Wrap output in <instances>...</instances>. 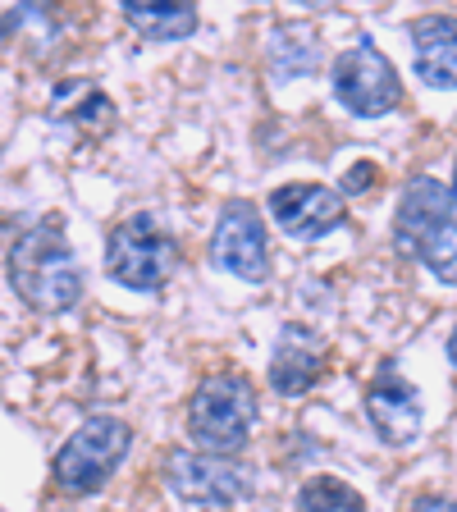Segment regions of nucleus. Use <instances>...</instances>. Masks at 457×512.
<instances>
[{
    "label": "nucleus",
    "instance_id": "9b49d317",
    "mask_svg": "<svg viewBox=\"0 0 457 512\" xmlns=\"http://www.w3.org/2000/svg\"><path fill=\"white\" fill-rule=\"evenodd\" d=\"M448 206V188L430 174H416L412 183L403 188V202H398V215H394V243L403 256H421V247L430 243L435 234L439 215Z\"/></svg>",
    "mask_w": 457,
    "mask_h": 512
},
{
    "label": "nucleus",
    "instance_id": "1a4fd4ad",
    "mask_svg": "<svg viewBox=\"0 0 457 512\" xmlns=\"http://www.w3.org/2000/svg\"><path fill=\"white\" fill-rule=\"evenodd\" d=\"M270 215L288 238L316 243V238H330L339 229L348 206H343V192L325 188V183H284L270 192Z\"/></svg>",
    "mask_w": 457,
    "mask_h": 512
},
{
    "label": "nucleus",
    "instance_id": "f8f14e48",
    "mask_svg": "<svg viewBox=\"0 0 457 512\" xmlns=\"http://www.w3.org/2000/svg\"><path fill=\"white\" fill-rule=\"evenodd\" d=\"M320 375H325V352L311 343L307 330H293V325H288L275 357H270V389L284 398H298V394H307Z\"/></svg>",
    "mask_w": 457,
    "mask_h": 512
},
{
    "label": "nucleus",
    "instance_id": "2eb2a0df",
    "mask_svg": "<svg viewBox=\"0 0 457 512\" xmlns=\"http://www.w3.org/2000/svg\"><path fill=\"white\" fill-rule=\"evenodd\" d=\"M298 512H366V499L339 476H311L298 490Z\"/></svg>",
    "mask_w": 457,
    "mask_h": 512
},
{
    "label": "nucleus",
    "instance_id": "4468645a",
    "mask_svg": "<svg viewBox=\"0 0 457 512\" xmlns=\"http://www.w3.org/2000/svg\"><path fill=\"white\" fill-rule=\"evenodd\" d=\"M416 261H421V266H426L439 284H457V165H453L448 206H444V215H439V224H435V234H430V243L421 247V256H416Z\"/></svg>",
    "mask_w": 457,
    "mask_h": 512
},
{
    "label": "nucleus",
    "instance_id": "6e6552de",
    "mask_svg": "<svg viewBox=\"0 0 457 512\" xmlns=\"http://www.w3.org/2000/svg\"><path fill=\"white\" fill-rule=\"evenodd\" d=\"M366 421L389 448H403L421 435V394L394 362H384L366 384Z\"/></svg>",
    "mask_w": 457,
    "mask_h": 512
},
{
    "label": "nucleus",
    "instance_id": "39448f33",
    "mask_svg": "<svg viewBox=\"0 0 457 512\" xmlns=\"http://www.w3.org/2000/svg\"><path fill=\"white\" fill-rule=\"evenodd\" d=\"M330 83L339 106H348L352 115L380 119L394 115L403 106V83H398L394 60L380 51L375 42H357L330 64Z\"/></svg>",
    "mask_w": 457,
    "mask_h": 512
},
{
    "label": "nucleus",
    "instance_id": "0eeeda50",
    "mask_svg": "<svg viewBox=\"0 0 457 512\" xmlns=\"http://www.w3.org/2000/svg\"><path fill=\"white\" fill-rule=\"evenodd\" d=\"M165 485L174 499L197 508H229L247 494V476L229 458H211L197 448H174L165 458Z\"/></svg>",
    "mask_w": 457,
    "mask_h": 512
},
{
    "label": "nucleus",
    "instance_id": "20e7f679",
    "mask_svg": "<svg viewBox=\"0 0 457 512\" xmlns=\"http://www.w3.org/2000/svg\"><path fill=\"white\" fill-rule=\"evenodd\" d=\"M174 266H179V243L151 215H128L124 224L110 229L106 270L115 284L133 288V293H156L170 284Z\"/></svg>",
    "mask_w": 457,
    "mask_h": 512
},
{
    "label": "nucleus",
    "instance_id": "dca6fc26",
    "mask_svg": "<svg viewBox=\"0 0 457 512\" xmlns=\"http://www.w3.org/2000/svg\"><path fill=\"white\" fill-rule=\"evenodd\" d=\"M55 101H74V115H69L74 124H110V115H115L110 96L96 83H64Z\"/></svg>",
    "mask_w": 457,
    "mask_h": 512
},
{
    "label": "nucleus",
    "instance_id": "f3484780",
    "mask_svg": "<svg viewBox=\"0 0 457 512\" xmlns=\"http://www.w3.org/2000/svg\"><path fill=\"white\" fill-rule=\"evenodd\" d=\"M375 183H380V170H375L371 160H357V165H352V170L343 174L339 188H343V192H352V197H362V192H371Z\"/></svg>",
    "mask_w": 457,
    "mask_h": 512
},
{
    "label": "nucleus",
    "instance_id": "423d86ee",
    "mask_svg": "<svg viewBox=\"0 0 457 512\" xmlns=\"http://www.w3.org/2000/svg\"><path fill=\"white\" fill-rule=\"evenodd\" d=\"M211 266L229 270V275L261 284L270 275V243H266V224L256 215L252 202H224L220 220L211 234Z\"/></svg>",
    "mask_w": 457,
    "mask_h": 512
},
{
    "label": "nucleus",
    "instance_id": "f257e3e1",
    "mask_svg": "<svg viewBox=\"0 0 457 512\" xmlns=\"http://www.w3.org/2000/svg\"><path fill=\"white\" fill-rule=\"evenodd\" d=\"M5 270H10V288L32 311L55 316V311L78 307V298H83V266H78L60 220H42L23 229L5 256Z\"/></svg>",
    "mask_w": 457,
    "mask_h": 512
},
{
    "label": "nucleus",
    "instance_id": "7ed1b4c3",
    "mask_svg": "<svg viewBox=\"0 0 457 512\" xmlns=\"http://www.w3.org/2000/svg\"><path fill=\"white\" fill-rule=\"evenodd\" d=\"M128 444H133V430L119 416H92V421H83L60 444V453L51 462L55 485L64 494H96L119 471Z\"/></svg>",
    "mask_w": 457,
    "mask_h": 512
},
{
    "label": "nucleus",
    "instance_id": "f03ea898",
    "mask_svg": "<svg viewBox=\"0 0 457 512\" xmlns=\"http://www.w3.org/2000/svg\"><path fill=\"white\" fill-rule=\"evenodd\" d=\"M256 430V384L243 371L206 375L188 398V435L197 453L234 458Z\"/></svg>",
    "mask_w": 457,
    "mask_h": 512
},
{
    "label": "nucleus",
    "instance_id": "6ab92c4d",
    "mask_svg": "<svg viewBox=\"0 0 457 512\" xmlns=\"http://www.w3.org/2000/svg\"><path fill=\"white\" fill-rule=\"evenodd\" d=\"M448 362L457 366V325H453V334H448Z\"/></svg>",
    "mask_w": 457,
    "mask_h": 512
},
{
    "label": "nucleus",
    "instance_id": "ddd939ff",
    "mask_svg": "<svg viewBox=\"0 0 457 512\" xmlns=\"http://www.w3.org/2000/svg\"><path fill=\"white\" fill-rule=\"evenodd\" d=\"M124 19L147 37V42H183L197 28V10L192 5H156V0H124Z\"/></svg>",
    "mask_w": 457,
    "mask_h": 512
},
{
    "label": "nucleus",
    "instance_id": "a211bd4d",
    "mask_svg": "<svg viewBox=\"0 0 457 512\" xmlns=\"http://www.w3.org/2000/svg\"><path fill=\"white\" fill-rule=\"evenodd\" d=\"M412 512H457V503L444 499V494H421V499L412 503Z\"/></svg>",
    "mask_w": 457,
    "mask_h": 512
},
{
    "label": "nucleus",
    "instance_id": "9d476101",
    "mask_svg": "<svg viewBox=\"0 0 457 512\" xmlns=\"http://www.w3.org/2000/svg\"><path fill=\"white\" fill-rule=\"evenodd\" d=\"M412 69L426 87L457 92V19L453 14H421L412 23Z\"/></svg>",
    "mask_w": 457,
    "mask_h": 512
}]
</instances>
